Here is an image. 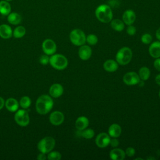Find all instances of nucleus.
<instances>
[{
  "label": "nucleus",
  "instance_id": "obj_39",
  "mask_svg": "<svg viewBox=\"0 0 160 160\" xmlns=\"http://www.w3.org/2000/svg\"><path fill=\"white\" fill-rule=\"evenodd\" d=\"M156 37L159 41H160V28H159L156 31Z\"/></svg>",
  "mask_w": 160,
  "mask_h": 160
},
{
  "label": "nucleus",
  "instance_id": "obj_13",
  "mask_svg": "<svg viewBox=\"0 0 160 160\" xmlns=\"http://www.w3.org/2000/svg\"><path fill=\"white\" fill-rule=\"evenodd\" d=\"M63 91H64L63 87L62 86L61 84L59 83H55L51 85L49 90L50 96L54 98H58L60 97L62 94Z\"/></svg>",
  "mask_w": 160,
  "mask_h": 160
},
{
  "label": "nucleus",
  "instance_id": "obj_42",
  "mask_svg": "<svg viewBox=\"0 0 160 160\" xmlns=\"http://www.w3.org/2000/svg\"><path fill=\"white\" fill-rule=\"evenodd\" d=\"M6 1H8V2H10V1H13V0H6Z\"/></svg>",
  "mask_w": 160,
  "mask_h": 160
},
{
  "label": "nucleus",
  "instance_id": "obj_34",
  "mask_svg": "<svg viewBox=\"0 0 160 160\" xmlns=\"http://www.w3.org/2000/svg\"><path fill=\"white\" fill-rule=\"evenodd\" d=\"M136 153V151L134 149V148H132V147H129L128 148L126 151H125V154L126 156H129V157H132L134 156Z\"/></svg>",
  "mask_w": 160,
  "mask_h": 160
},
{
  "label": "nucleus",
  "instance_id": "obj_23",
  "mask_svg": "<svg viewBox=\"0 0 160 160\" xmlns=\"http://www.w3.org/2000/svg\"><path fill=\"white\" fill-rule=\"evenodd\" d=\"M11 12V6L6 0L0 1V14L2 16H8Z\"/></svg>",
  "mask_w": 160,
  "mask_h": 160
},
{
  "label": "nucleus",
  "instance_id": "obj_43",
  "mask_svg": "<svg viewBox=\"0 0 160 160\" xmlns=\"http://www.w3.org/2000/svg\"><path fill=\"white\" fill-rule=\"evenodd\" d=\"M159 96L160 98V89H159Z\"/></svg>",
  "mask_w": 160,
  "mask_h": 160
},
{
  "label": "nucleus",
  "instance_id": "obj_2",
  "mask_svg": "<svg viewBox=\"0 0 160 160\" xmlns=\"http://www.w3.org/2000/svg\"><path fill=\"white\" fill-rule=\"evenodd\" d=\"M95 16L100 22L108 23L111 22L112 19L113 14L110 6L106 4H102L96 8L95 10Z\"/></svg>",
  "mask_w": 160,
  "mask_h": 160
},
{
  "label": "nucleus",
  "instance_id": "obj_29",
  "mask_svg": "<svg viewBox=\"0 0 160 160\" xmlns=\"http://www.w3.org/2000/svg\"><path fill=\"white\" fill-rule=\"evenodd\" d=\"M47 159L48 160H59L61 159V154L58 151H51L48 153Z\"/></svg>",
  "mask_w": 160,
  "mask_h": 160
},
{
  "label": "nucleus",
  "instance_id": "obj_16",
  "mask_svg": "<svg viewBox=\"0 0 160 160\" xmlns=\"http://www.w3.org/2000/svg\"><path fill=\"white\" fill-rule=\"evenodd\" d=\"M149 52L154 58H160V41L153 42L149 48Z\"/></svg>",
  "mask_w": 160,
  "mask_h": 160
},
{
  "label": "nucleus",
  "instance_id": "obj_41",
  "mask_svg": "<svg viewBox=\"0 0 160 160\" xmlns=\"http://www.w3.org/2000/svg\"><path fill=\"white\" fill-rule=\"evenodd\" d=\"M138 84H139V86H144V81H142V80H140V81H139V82H138Z\"/></svg>",
  "mask_w": 160,
  "mask_h": 160
},
{
  "label": "nucleus",
  "instance_id": "obj_20",
  "mask_svg": "<svg viewBox=\"0 0 160 160\" xmlns=\"http://www.w3.org/2000/svg\"><path fill=\"white\" fill-rule=\"evenodd\" d=\"M103 68L105 71L110 72L116 71L118 69V63L116 61L108 59L103 64Z\"/></svg>",
  "mask_w": 160,
  "mask_h": 160
},
{
  "label": "nucleus",
  "instance_id": "obj_3",
  "mask_svg": "<svg viewBox=\"0 0 160 160\" xmlns=\"http://www.w3.org/2000/svg\"><path fill=\"white\" fill-rule=\"evenodd\" d=\"M49 64L57 70H63L68 66V61L62 54H54L49 58Z\"/></svg>",
  "mask_w": 160,
  "mask_h": 160
},
{
  "label": "nucleus",
  "instance_id": "obj_1",
  "mask_svg": "<svg viewBox=\"0 0 160 160\" xmlns=\"http://www.w3.org/2000/svg\"><path fill=\"white\" fill-rule=\"evenodd\" d=\"M54 102L51 96L42 94L36 100V111L41 115L48 113L52 108Z\"/></svg>",
  "mask_w": 160,
  "mask_h": 160
},
{
  "label": "nucleus",
  "instance_id": "obj_11",
  "mask_svg": "<svg viewBox=\"0 0 160 160\" xmlns=\"http://www.w3.org/2000/svg\"><path fill=\"white\" fill-rule=\"evenodd\" d=\"M64 120V116L62 112L55 111L52 112L49 116L50 122L54 126L61 125Z\"/></svg>",
  "mask_w": 160,
  "mask_h": 160
},
{
  "label": "nucleus",
  "instance_id": "obj_25",
  "mask_svg": "<svg viewBox=\"0 0 160 160\" xmlns=\"http://www.w3.org/2000/svg\"><path fill=\"white\" fill-rule=\"evenodd\" d=\"M150 70L147 67H142L139 70V76L141 80L142 81H146L149 79L150 76Z\"/></svg>",
  "mask_w": 160,
  "mask_h": 160
},
{
  "label": "nucleus",
  "instance_id": "obj_4",
  "mask_svg": "<svg viewBox=\"0 0 160 160\" xmlns=\"http://www.w3.org/2000/svg\"><path fill=\"white\" fill-rule=\"evenodd\" d=\"M132 57V50L128 47L121 48L116 55V61L120 65H126L131 60Z\"/></svg>",
  "mask_w": 160,
  "mask_h": 160
},
{
  "label": "nucleus",
  "instance_id": "obj_32",
  "mask_svg": "<svg viewBox=\"0 0 160 160\" xmlns=\"http://www.w3.org/2000/svg\"><path fill=\"white\" fill-rule=\"evenodd\" d=\"M39 62L42 65H46L49 63V55L42 54L39 58Z\"/></svg>",
  "mask_w": 160,
  "mask_h": 160
},
{
  "label": "nucleus",
  "instance_id": "obj_27",
  "mask_svg": "<svg viewBox=\"0 0 160 160\" xmlns=\"http://www.w3.org/2000/svg\"><path fill=\"white\" fill-rule=\"evenodd\" d=\"M80 131H81L80 135L85 139H89L92 138L93 136H94V131L93 129L91 128H86Z\"/></svg>",
  "mask_w": 160,
  "mask_h": 160
},
{
  "label": "nucleus",
  "instance_id": "obj_36",
  "mask_svg": "<svg viewBox=\"0 0 160 160\" xmlns=\"http://www.w3.org/2000/svg\"><path fill=\"white\" fill-rule=\"evenodd\" d=\"M154 66L158 71H160V58H156L154 61Z\"/></svg>",
  "mask_w": 160,
  "mask_h": 160
},
{
  "label": "nucleus",
  "instance_id": "obj_30",
  "mask_svg": "<svg viewBox=\"0 0 160 160\" xmlns=\"http://www.w3.org/2000/svg\"><path fill=\"white\" fill-rule=\"evenodd\" d=\"M98 41V38L94 34H89L86 37V42L89 45H91V46L95 45L96 44Z\"/></svg>",
  "mask_w": 160,
  "mask_h": 160
},
{
  "label": "nucleus",
  "instance_id": "obj_18",
  "mask_svg": "<svg viewBox=\"0 0 160 160\" xmlns=\"http://www.w3.org/2000/svg\"><path fill=\"white\" fill-rule=\"evenodd\" d=\"M12 36V30L10 26L6 24L0 25V37L3 39H9Z\"/></svg>",
  "mask_w": 160,
  "mask_h": 160
},
{
  "label": "nucleus",
  "instance_id": "obj_8",
  "mask_svg": "<svg viewBox=\"0 0 160 160\" xmlns=\"http://www.w3.org/2000/svg\"><path fill=\"white\" fill-rule=\"evenodd\" d=\"M42 49L44 54L47 55H52L56 51V44L51 39H46L42 43Z\"/></svg>",
  "mask_w": 160,
  "mask_h": 160
},
{
  "label": "nucleus",
  "instance_id": "obj_7",
  "mask_svg": "<svg viewBox=\"0 0 160 160\" xmlns=\"http://www.w3.org/2000/svg\"><path fill=\"white\" fill-rule=\"evenodd\" d=\"M14 120L19 126L22 127L27 126L30 121L28 111L25 110V109H18L17 111H16Z\"/></svg>",
  "mask_w": 160,
  "mask_h": 160
},
{
  "label": "nucleus",
  "instance_id": "obj_14",
  "mask_svg": "<svg viewBox=\"0 0 160 160\" xmlns=\"http://www.w3.org/2000/svg\"><path fill=\"white\" fill-rule=\"evenodd\" d=\"M78 54L79 58L82 60L86 61L89 59L91 56V54H92L91 48L88 45L81 46L78 51Z\"/></svg>",
  "mask_w": 160,
  "mask_h": 160
},
{
  "label": "nucleus",
  "instance_id": "obj_33",
  "mask_svg": "<svg viewBox=\"0 0 160 160\" xmlns=\"http://www.w3.org/2000/svg\"><path fill=\"white\" fill-rule=\"evenodd\" d=\"M126 32L129 35V36H133L136 34V28L135 26L131 25H129L128 27L126 29Z\"/></svg>",
  "mask_w": 160,
  "mask_h": 160
},
{
  "label": "nucleus",
  "instance_id": "obj_26",
  "mask_svg": "<svg viewBox=\"0 0 160 160\" xmlns=\"http://www.w3.org/2000/svg\"><path fill=\"white\" fill-rule=\"evenodd\" d=\"M26 28L22 26H18L12 31V36L15 38H22L26 34Z\"/></svg>",
  "mask_w": 160,
  "mask_h": 160
},
{
  "label": "nucleus",
  "instance_id": "obj_17",
  "mask_svg": "<svg viewBox=\"0 0 160 160\" xmlns=\"http://www.w3.org/2000/svg\"><path fill=\"white\" fill-rule=\"evenodd\" d=\"M109 156L111 159L113 160H123L125 158V151L120 148H114L109 152Z\"/></svg>",
  "mask_w": 160,
  "mask_h": 160
},
{
  "label": "nucleus",
  "instance_id": "obj_19",
  "mask_svg": "<svg viewBox=\"0 0 160 160\" xmlns=\"http://www.w3.org/2000/svg\"><path fill=\"white\" fill-rule=\"evenodd\" d=\"M88 125L89 119L85 116H80L78 118L75 122V126L79 131H81L87 128Z\"/></svg>",
  "mask_w": 160,
  "mask_h": 160
},
{
  "label": "nucleus",
  "instance_id": "obj_35",
  "mask_svg": "<svg viewBox=\"0 0 160 160\" xmlns=\"http://www.w3.org/2000/svg\"><path fill=\"white\" fill-rule=\"evenodd\" d=\"M119 141L118 139H116V138H113V139H111L110 140V142H109V144L111 145V147L112 148H117L119 145Z\"/></svg>",
  "mask_w": 160,
  "mask_h": 160
},
{
  "label": "nucleus",
  "instance_id": "obj_5",
  "mask_svg": "<svg viewBox=\"0 0 160 160\" xmlns=\"http://www.w3.org/2000/svg\"><path fill=\"white\" fill-rule=\"evenodd\" d=\"M56 144L55 139L51 136H46L41 139L38 144V149L40 152L45 154L51 152Z\"/></svg>",
  "mask_w": 160,
  "mask_h": 160
},
{
  "label": "nucleus",
  "instance_id": "obj_24",
  "mask_svg": "<svg viewBox=\"0 0 160 160\" xmlns=\"http://www.w3.org/2000/svg\"><path fill=\"white\" fill-rule=\"evenodd\" d=\"M111 27L116 31L121 32L124 29V23L119 19H114L111 21Z\"/></svg>",
  "mask_w": 160,
  "mask_h": 160
},
{
  "label": "nucleus",
  "instance_id": "obj_21",
  "mask_svg": "<svg viewBox=\"0 0 160 160\" xmlns=\"http://www.w3.org/2000/svg\"><path fill=\"white\" fill-rule=\"evenodd\" d=\"M121 134V126L116 124L114 123L111 124L108 129V134L110 137L112 138H118Z\"/></svg>",
  "mask_w": 160,
  "mask_h": 160
},
{
  "label": "nucleus",
  "instance_id": "obj_12",
  "mask_svg": "<svg viewBox=\"0 0 160 160\" xmlns=\"http://www.w3.org/2000/svg\"><path fill=\"white\" fill-rule=\"evenodd\" d=\"M122 21L126 25L132 24L136 18V14L132 9H127L122 14Z\"/></svg>",
  "mask_w": 160,
  "mask_h": 160
},
{
  "label": "nucleus",
  "instance_id": "obj_22",
  "mask_svg": "<svg viewBox=\"0 0 160 160\" xmlns=\"http://www.w3.org/2000/svg\"><path fill=\"white\" fill-rule=\"evenodd\" d=\"M7 19L10 24L12 25H18L21 23L22 21V17L19 13L16 12H11L8 15Z\"/></svg>",
  "mask_w": 160,
  "mask_h": 160
},
{
  "label": "nucleus",
  "instance_id": "obj_31",
  "mask_svg": "<svg viewBox=\"0 0 160 160\" xmlns=\"http://www.w3.org/2000/svg\"><path fill=\"white\" fill-rule=\"evenodd\" d=\"M152 38L151 35L149 33H144V34L142 35L141 38V42L145 44H150L152 41Z\"/></svg>",
  "mask_w": 160,
  "mask_h": 160
},
{
  "label": "nucleus",
  "instance_id": "obj_9",
  "mask_svg": "<svg viewBox=\"0 0 160 160\" xmlns=\"http://www.w3.org/2000/svg\"><path fill=\"white\" fill-rule=\"evenodd\" d=\"M124 82L129 86H132L138 84L139 81L141 80L139 75L133 71L128 72L126 73L123 76Z\"/></svg>",
  "mask_w": 160,
  "mask_h": 160
},
{
  "label": "nucleus",
  "instance_id": "obj_10",
  "mask_svg": "<svg viewBox=\"0 0 160 160\" xmlns=\"http://www.w3.org/2000/svg\"><path fill=\"white\" fill-rule=\"evenodd\" d=\"M110 136L106 132L99 133L96 138L95 142L97 146L101 148L107 147L110 142Z\"/></svg>",
  "mask_w": 160,
  "mask_h": 160
},
{
  "label": "nucleus",
  "instance_id": "obj_37",
  "mask_svg": "<svg viewBox=\"0 0 160 160\" xmlns=\"http://www.w3.org/2000/svg\"><path fill=\"white\" fill-rule=\"evenodd\" d=\"M37 159L38 160H45L46 159H47V157L46 156V154L43 153V152H41L39 153L38 156H37Z\"/></svg>",
  "mask_w": 160,
  "mask_h": 160
},
{
  "label": "nucleus",
  "instance_id": "obj_28",
  "mask_svg": "<svg viewBox=\"0 0 160 160\" xmlns=\"http://www.w3.org/2000/svg\"><path fill=\"white\" fill-rule=\"evenodd\" d=\"M31 98L27 96H22L19 101L20 106L25 109L28 108L31 106Z\"/></svg>",
  "mask_w": 160,
  "mask_h": 160
},
{
  "label": "nucleus",
  "instance_id": "obj_40",
  "mask_svg": "<svg viewBox=\"0 0 160 160\" xmlns=\"http://www.w3.org/2000/svg\"><path fill=\"white\" fill-rule=\"evenodd\" d=\"M155 81L157 84L160 86V74H158L155 78Z\"/></svg>",
  "mask_w": 160,
  "mask_h": 160
},
{
  "label": "nucleus",
  "instance_id": "obj_38",
  "mask_svg": "<svg viewBox=\"0 0 160 160\" xmlns=\"http://www.w3.org/2000/svg\"><path fill=\"white\" fill-rule=\"evenodd\" d=\"M4 104H5V101H4V99L0 97V110L2 109Z\"/></svg>",
  "mask_w": 160,
  "mask_h": 160
},
{
  "label": "nucleus",
  "instance_id": "obj_15",
  "mask_svg": "<svg viewBox=\"0 0 160 160\" xmlns=\"http://www.w3.org/2000/svg\"><path fill=\"white\" fill-rule=\"evenodd\" d=\"M4 105L9 111L14 112L19 109V103L16 99L13 98H10L6 101Z\"/></svg>",
  "mask_w": 160,
  "mask_h": 160
},
{
  "label": "nucleus",
  "instance_id": "obj_6",
  "mask_svg": "<svg viewBox=\"0 0 160 160\" xmlns=\"http://www.w3.org/2000/svg\"><path fill=\"white\" fill-rule=\"evenodd\" d=\"M71 42L75 46H81L86 42V36L84 32L79 29H74L72 30L69 34Z\"/></svg>",
  "mask_w": 160,
  "mask_h": 160
}]
</instances>
